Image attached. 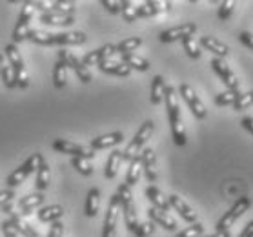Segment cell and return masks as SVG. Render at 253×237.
I'll list each match as a JSON object with an SVG mask.
<instances>
[{
  "label": "cell",
  "mask_w": 253,
  "mask_h": 237,
  "mask_svg": "<svg viewBox=\"0 0 253 237\" xmlns=\"http://www.w3.org/2000/svg\"><path fill=\"white\" fill-rule=\"evenodd\" d=\"M115 46L113 44H104V46L97 47V49H93V51H87L84 57L81 58V62L89 68V66H98L100 62L104 60H111V57L115 55Z\"/></svg>",
  "instance_id": "cell-15"
},
{
  "label": "cell",
  "mask_w": 253,
  "mask_h": 237,
  "mask_svg": "<svg viewBox=\"0 0 253 237\" xmlns=\"http://www.w3.org/2000/svg\"><path fill=\"white\" fill-rule=\"evenodd\" d=\"M0 230H2V236H4V237H20V236H18V232L15 230V228L7 223V221H4V223L0 225Z\"/></svg>",
  "instance_id": "cell-49"
},
{
  "label": "cell",
  "mask_w": 253,
  "mask_h": 237,
  "mask_svg": "<svg viewBox=\"0 0 253 237\" xmlns=\"http://www.w3.org/2000/svg\"><path fill=\"white\" fill-rule=\"evenodd\" d=\"M122 18L126 20L127 24H131L137 20V15H135V6H133L129 0H122Z\"/></svg>",
  "instance_id": "cell-44"
},
{
  "label": "cell",
  "mask_w": 253,
  "mask_h": 237,
  "mask_svg": "<svg viewBox=\"0 0 253 237\" xmlns=\"http://www.w3.org/2000/svg\"><path fill=\"white\" fill-rule=\"evenodd\" d=\"M2 212H6V214H15V204H13V201L2 206Z\"/></svg>",
  "instance_id": "cell-55"
},
{
  "label": "cell",
  "mask_w": 253,
  "mask_h": 237,
  "mask_svg": "<svg viewBox=\"0 0 253 237\" xmlns=\"http://www.w3.org/2000/svg\"><path fill=\"white\" fill-rule=\"evenodd\" d=\"M15 199V190H0V206H4L7 202H11Z\"/></svg>",
  "instance_id": "cell-50"
},
{
  "label": "cell",
  "mask_w": 253,
  "mask_h": 237,
  "mask_svg": "<svg viewBox=\"0 0 253 237\" xmlns=\"http://www.w3.org/2000/svg\"><path fill=\"white\" fill-rule=\"evenodd\" d=\"M51 13L66 15V17H75V2H66V0H55L49 7Z\"/></svg>",
  "instance_id": "cell-37"
},
{
  "label": "cell",
  "mask_w": 253,
  "mask_h": 237,
  "mask_svg": "<svg viewBox=\"0 0 253 237\" xmlns=\"http://www.w3.org/2000/svg\"><path fill=\"white\" fill-rule=\"evenodd\" d=\"M153 232H155V225H153L151 221H146V223H138V226L135 228V232H133V236L150 237V236H153Z\"/></svg>",
  "instance_id": "cell-43"
},
{
  "label": "cell",
  "mask_w": 253,
  "mask_h": 237,
  "mask_svg": "<svg viewBox=\"0 0 253 237\" xmlns=\"http://www.w3.org/2000/svg\"><path fill=\"white\" fill-rule=\"evenodd\" d=\"M144 193H146V197H148V201L151 202V206L157 210H161V212H164V214H168L169 212V202H168V197L162 193L157 186H148L146 190H144Z\"/></svg>",
  "instance_id": "cell-22"
},
{
  "label": "cell",
  "mask_w": 253,
  "mask_h": 237,
  "mask_svg": "<svg viewBox=\"0 0 253 237\" xmlns=\"http://www.w3.org/2000/svg\"><path fill=\"white\" fill-rule=\"evenodd\" d=\"M182 47H184V51L188 53V57L190 58H201L202 51H201V47H199V44L195 42L193 37L184 39V41H182Z\"/></svg>",
  "instance_id": "cell-40"
},
{
  "label": "cell",
  "mask_w": 253,
  "mask_h": 237,
  "mask_svg": "<svg viewBox=\"0 0 253 237\" xmlns=\"http://www.w3.org/2000/svg\"><path fill=\"white\" fill-rule=\"evenodd\" d=\"M41 22L44 26H71L75 22V17H66V15H57V13L46 11L41 13Z\"/></svg>",
  "instance_id": "cell-31"
},
{
  "label": "cell",
  "mask_w": 253,
  "mask_h": 237,
  "mask_svg": "<svg viewBox=\"0 0 253 237\" xmlns=\"http://www.w3.org/2000/svg\"><path fill=\"white\" fill-rule=\"evenodd\" d=\"M195 31H197L195 22H186V24H180V26H175V28H169V29H166V31H162L161 35H159V41L164 42V44L184 41L188 37L195 35Z\"/></svg>",
  "instance_id": "cell-12"
},
{
  "label": "cell",
  "mask_w": 253,
  "mask_h": 237,
  "mask_svg": "<svg viewBox=\"0 0 253 237\" xmlns=\"http://www.w3.org/2000/svg\"><path fill=\"white\" fill-rule=\"evenodd\" d=\"M100 6L106 7V11H110L111 15L122 13V0H100Z\"/></svg>",
  "instance_id": "cell-47"
},
{
  "label": "cell",
  "mask_w": 253,
  "mask_h": 237,
  "mask_svg": "<svg viewBox=\"0 0 253 237\" xmlns=\"http://www.w3.org/2000/svg\"><path fill=\"white\" fill-rule=\"evenodd\" d=\"M211 68L220 77V81L224 82L228 90H231V92H241V82L235 77V73L230 70V66L224 62V58H217V57L211 58Z\"/></svg>",
  "instance_id": "cell-11"
},
{
  "label": "cell",
  "mask_w": 253,
  "mask_h": 237,
  "mask_svg": "<svg viewBox=\"0 0 253 237\" xmlns=\"http://www.w3.org/2000/svg\"><path fill=\"white\" fill-rule=\"evenodd\" d=\"M168 202H169V208L175 210L186 223H191V225L197 223V214L191 210V206L182 199V197H178L177 193H171V195L168 197Z\"/></svg>",
  "instance_id": "cell-17"
},
{
  "label": "cell",
  "mask_w": 253,
  "mask_h": 237,
  "mask_svg": "<svg viewBox=\"0 0 253 237\" xmlns=\"http://www.w3.org/2000/svg\"><path fill=\"white\" fill-rule=\"evenodd\" d=\"M239 41L253 51V35L252 33H248V31H241V33H239Z\"/></svg>",
  "instance_id": "cell-51"
},
{
  "label": "cell",
  "mask_w": 253,
  "mask_h": 237,
  "mask_svg": "<svg viewBox=\"0 0 253 237\" xmlns=\"http://www.w3.org/2000/svg\"><path fill=\"white\" fill-rule=\"evenodd\" d=\"M148 217H150V221L153 223V225L162 226L164 230H168V232L177 230V223H175V219H173V217H169L168 214H164V212H161V210L153 208V206L148 210Z\"/></svg>",
  "instance_id": "cell-23"
},
{
  "label": "cell",
  "mask_w": 253,
  "mask_h": 237,
  "mask_svg": "<svg viewBox=\"0 0 253 237\" xmlns=\"http://www.w3.org/2000/svg\"><path fill=\"white\" fill-rule=\"evenodd\" d=\"M57 58L66 64V68H71V70L75 71V75L79 77V81L81 82H84V84L91 82V79H93L91 73H89V70L81 62V58L77 57V55H73L71 51H66V49H58Z\"/></svg>",
  "instance_id": "cell-9"
},
{
  "label": "cell",
  "mask_w": 253,
  "mask_h": 237,
  "mask_svg": "<svg viewBox=\"0 0 253 237\" xmlns=\"http://www.w3.org/2000/svg\"><path fill=\"white\" fill-rule=\"evenodd\" d=\"M140 164H142V172L146 174V179L150 181V183H155L159 179L155 151L151 150V148H144L140 151Z\"/></svg>",
  "instance_id": "cell-16"
},
{
  "label": "cell",
  "mask_w": 253,
  "mask_h": 237,
  "mask_svg": "<svg viewBox=\"0 0 253 237\" xmlns=\"http://www.w3.org/2000/svg\"><path fill=\"white\" fill-rule=\"evenodd\" d=\"M237 237H253V221H250Z\"/></svg>",
  "instance_id": "cell-53"
},
{
  "label": "cell",
  "mask_w": 253,
  "mask_h": 237,
  "mask_svg": "<svg viewBox=\"0 0 253 237\" xmlns=\"http://www.w3.org/2000/svg\"><path fill=\"white\" fill-rule=\"evenodd\" d=\"M4 51H6V58L9 60V66L15 73V84L20 90H26L29 86V75L26 71V66H24L22 55L18 51V47L15 44H7Z\"/></svg>",
  "instance_id": "cell-4"
},
{
  "label": "cell",
  "mask_w": 253,
  "mask_h": 237,
  "mask_svg": "<svg viewBox=\"0 0 253 237\" xmlns=\"http://www.w3.org/2000/svg\"><path fill=\"white\" fill-rule=\"evenodd\" d=\"M7 223L15 228V230L18 232V236L22 237H42L39 232L35 230L33 226H29L26 221H24V217H20L18 214H11V217L7 219Z\"/></svg>",
  "instance_id": "cell-24"
},
{
  "label": "cell",
  "mask_w": 253,
  "mask_h": 237,
  "mask_svg": "<svg viewBox=\"0 0 253 237\" xmlns=\"http://www.w3.org/2000/svg\"><path fill=\"white\" fill-rule=\"evenodd\" d=\"M201 237H231V232L230 230H224V232H215V234H204Z\"/></svg>",
  "instance_id": "cell-54"
},
{
  "label": "cell",
  "mask_w": 253,
  "mask_h": 237,
  "mask_svg": "<svg viewBox=\"0 0 253 237\" xmlns=\"http://www.w3.org/2000/svg\"><path fill=\"white\" fill-rule=\"evenodd\" d=\"M4 68V55H0V71Z\"/></svg>",
  "instance_id": "cell-56"
},
{
  "label": "cell",
  "mask_w": 253,
  "mask_h": 237,
  "mask_svg": "<svg viewBox=\"0 0 253 237\" xmlns=\"http://www.w3.org/2000/svg\"><path fill=\"white\" fill-rule=\"evenodd\" d=\"M164 90H166V81L162 75H155L151 81V92H150V100L153 106H159L164 100Z\"/></svg>",
  "instance_id": "cell-29"
},
{
  "label": "cell",
  "mask_w": 253,
  "mask_h": 237,
  "mask_svg": "<svg viewBox=\"0 0 253 237\" xmlns=\"http://www.w3.org/2000/svg\"><path fill=\"white\" fill-rule=\"evenodd\" d=\"M122 141H124V133L122 132H111V133H106V135H98L95 139H91L89 142V148L91 150H106V148H111V146H117L121 144Z\"/></svg>",
  "instance_id": "cell-20"
},
{
  "label": "cell",
  "mask_w": 253,
  "mask_h": 237,
  "mask_svg": "<svg viewBox=\"0 0 253 237\" xmlns=\"http://www.w3.org/2000/svg\"><path fill=\"white\" fill-rule=\"evenodd\" d=\"M122 64H126L129 70H137V71H148L150 70V62L142 58L137 53H127V55H121Z\"/></svg>",
  "instance_id": "cell-32"
},
{
  "label": "cell",
  "mask_w": 253,
  "mask_h": 237,
  "mask_svg": "<svg viewBox=\"0 0 253 237\" xmlns=\"http://www.w3.org/2000/svg\"><path fill=\"white\" fill-rule=\"evenodd\" d=\"M178 93H180V97L184 98V102L188 104V108H190V111L193 113V117H195L197 121H204L208 117V110L206 106H204V102L199 98V95L195 93V90L190 84L184 82V84L178 86Z\"/></svg>",
  "instance_id": "cell-7"
},
{
  "label": "cell",
  "mask_w": 253,
  "mask_h": 237,
  "mask_svg": "<svg viewBox=\"0 0 253 237\" xmlns=\"http://www.w3.org/2000/svg\"><path fill=\"white\" fill-rule=\"evenodd\" d=\"M87 35L84 31H68V33H53V46H82L86 44Z\"/></svg>",
  "instance_id": "cell-18"
},
{
  "label": "cell",
  "mask_w": 253,
  "mask_h": 237,
  "mask_svg": "<svg viewBox=\"0 0 253 237\" xmlns=\"http://www.w3.org/2000/svg\"><path fill=\"white\" fill-rule=\"evenodd\" d=\"M49 181H51V170H49V164L44 157H41L39 161V168H37V190L39 191H46V188L49 186Z\"/></svg>",
  "instance_id": "cell-26"
},
{
  "label": "cell",
  "mask_w": 253,
  "mask_h": 237,
  "mask_svg": "<svg viewBox=\"0 0 253 237\" xmlns=\"http://www.w3.org/2000/svg\"><path fill=\"white\" fill-rule=\"evenodd\" d=\"M98 208H100V190L98 188H91V190L87 191L84 214H86V217H95L98 214Z\"/></svg>",
  "instance_id": "cell-30"
},
{
  "label": "cell",
  "mask_w": 253,
  "mask_h": 237,
  "mask_svg": "<svg viewBox=\"0 0 253 237\" xmlns=\"http://www.w3.org/2000/svg\"><path fill=\"white\" fill-rule=\"evenodd\" d=\"M171 9V2H157V0H148L142 6L135 7V15L137 18H150L155 17L162 11H169Z\"/></svg>",
  "instance_id": "cell-19"
},
{
  "label": "cell",
  "mask_w": 253,
  "mask_h": 237,
  "mask_svg": "<svg viewBox=\"0 0 253 237\" xmlns=\"http://www.w3.org/2000/svg\"><path fill=\"white\" fill-rule=\"evenodd\" d=\"M31 18H33V7L29 6V2H26L22 7V11H20V17H18V22L15 24V29H13V44L17 46L20 42L26 41V37H28V31H29V22H31Z\"/></svg>",
  "instance_id": "cell-13"
},
{
  "label": "cell",
  "mask_w": 253,
  "mask_h": 237,
  "mask_svg": "<svg viewBox=\"0 0 253 237\" xmlns=\"http://www.w3.org/2000/svg\"><path fill=\"white\" fill-rule=\"evenodd\" d=\"M252 104H253V92H246V93H241L231 106H233L235 111H242V110H246V108H250Z\"/></svg>",
  "instance_id": "cell-41"
},
{
  "label": "cell",
  "mask_w": 253,
  "mask_h": 237,
  "mask_svg": "<svg viewBox=\"0 0 253 237\" xmlns=\"http://www.w3.org/2000/svg\"><path fill=\"white\" fill-rule=\"evenodd\" d=\"M51 146L53 150L58 151V153H66V155H71V157H81V159H87V161L97 155L95 150H91L89 146L77 144V142H71V141H66V139H55Z\"/></svg>",
  "instance_id": "cell-8"
},
{
  "label": "cell",
  "mask_w": 253,
  "mask_h": 237,
  "mask_svg": "<svg viewBox=\"0 0 253 237\" xmlns=\"http://www.w3.org/2000/svg\"><path fill=\"white\" fill-rule=\"evenodd\" d=\"M71 166L75 168L79 174L86 175V177L93 175V166L89 164V161H87V159H81V157H71Z\"/></svg>",
  "instance_id": "cell-38"
},
{
  "label": "cell",
  "mask_w": 253,
  "mask_h": 237,
  "mask_svg": "<svg viewBox=\"0 0 253 237\" xmlns=\"http://www.w3.org/2000/svg\"><path fill=\"white\" fill-rule=\"evenodd\" d=\"M122 164V150H113L106 161V168H104V177L106 179H115L119 174V168Z\"/></svg>",
  "instance_id": "cell-27"
},
{
  "label": "cell",
  "mask_w": 253,
  "mask_h": 237,
  "mask_svg": "<svg viewBox=\"0 0 253 237\" xmlns=\"http://www.w3.org/2000/svg\"><path fill=\"white\" fill-rule=\"evenodd\" d=\"M164 100H166L168 119H169V126H171V137L173 142L177 146H186L188 142V135H186V128L180 117V106H178L177 92L173 86H166L164 90Z\"/></svg>",
  "instance_id": "cell-1"
},
{
  "label": "cell",
  "mask_w": 253,
  "mask_h": 237,
  "mask_svg": "<svg viewBox=\"0 0 253 237\" xmlns=\"http://www.w3.org/2000/svg\"><path fill=\"white\" fill-rule=\"evenodd\" d=\"M0 77H2V82L6 84V88H9V90L17 88V84H15V73H13L11 66H4L2 71H0Z\"/></svg>",
  "instance_id": "cell-46"
},
{
  "label": "cell",
  "mask_w": 253,
  "mask_h": 237,
  "mask_svg": "<svg viewBox=\"0 0 253 237\" xmlns=\"http://www.w3.org/2000/svg\"><path fill=\"white\" fill-rule=\"evenodd\" d=\"M66 84H68V68L62 60L57 58V62L53 66V86L57 90H64Z\"/></svg>",
  "instance_id": "cell-33"
},
{
  "label": "cell",
  "mask_w": 253,
  "mask_h": 237,
  "mask_svg": "<svg viewBox=\"0 0 253 237\" xmlns=\"http://www.w3.org/2000/svg\"><path fill=\"white\" fill-rule=\"evenodd\" d=\"M41 157H42V153H33V155H29L28 159L24 161V164H20L18 168H15L11 174H9L7 181H6L7 188H9V190H15V188L22 185L24 181L28 179L33 172H37Z\"/></svg>",
  "instance_id": "cell-5"
},
{
  "label": "cell",
  "mask_w": 253,
  "mask_h": 237,
  "mask_svg": "<svg viewBox=\"0 0 253 237\" xmlns=\"http://www.w3.org/2000/svg\"><path fill=\"white\" fill-rule=\"evenodd\" d=\"M233 9H235V2L233 0H226V2H220L217 15H219L220 20H228L231 17V13H233Z\"/></svg>",
  "instance_id": "cell-45"
},
{
  "label": "cell",
  "mask_w": 253,
  "mask_h": 237,
  "mask_svg": "<svg viewBox=\"0 0 253 237\" xmlns=\"http://www.w3.org/2000/svg\"><path fill=\"white\" fill-rule=\"evenodd\" d=\"M46 201V195H44V191H35V193H28V195L20 197L17 201V206H15V214H18L20 217H28V215L33 214L35 208H39L42 206Z\"/></svg>",
  "instance_id": "cell-14"
},
{
  "label": "cell",
  "mask_w": 253,
  "mask_h": 237,
  "mask_svg": "<svg viewBox=\"0 0 253 237\" xmlns=\"http://www.w3.org/2000/svg\"><path fill=\"white\" fill-rule=\"evenodd\" d=\"M64 236V225L60 221H55L51 223V228H49V234L47 237H62Z\"/></svg>",
  "instance_id": "cell-48"
},
{
  "label": "cell",
  "mask_w": 253,
  "mask_h": 237,
  "mask_svg": "<svg viewBox=\"0 0 253 237\" xmlns=\"http://www.w3.org/2000/svg\"><path fill=\"white\" fill-rule=\"evenodd\" d=\"M115 193L119 195V201H121V208H122V214H124V221H126L127 230L133 234L135 228L138 226V217H137V210H135V202H133L131 188L122 183V185H119Z\"/></svg>",
  "instance_id": "cell-3"
},
{
  "label": "cell",
  "mask_w": 253,
  "mask_h": 237,
  "mask_svg": "<svg viewBox=\"0 0 253 237\" xmlns=\"http://www.w3.org/2000/svg\"><path fill=\"white\" fill-rule=\"evenodd\" d=\"M26 41H31L39 46H53V33L42 29H29Z\"/></svg>",
  "instance_id": "cell-35"
},
{
  "label": "cell",
  "mask_w": 253,
  "mask_h": 237,
  "mask_svg": "<svg viewBox=\"0 0 253 237\" xmlns=\"http://www.w3.org/2000/svg\"><path fill=\"white\" fill-rule=\"evenodd\" d=\"M241 126L253 135V117H244V119L241 121Z\"/></svg>",
  "instance_id": "cell-52"
},
{
  "label": "cell",
  "mask_w": 253,
  "mask_h": 237,
  "mask_svg": "<svg viewBox=\"0 0 253 237\" xmlns=\"http://www.w3.org/2000/svg\"><path fill=\"white\" fill-rule=\"evenodd\" d=\"M241 95V92H231V90H226V92L219 93L215 97V104L217 106H231L237 100V97Z\"/></svg>",
  "instance_id": "cell-39"
},
{
  "label": "cell",
  "mask_w": 253,
  "mask_h": 237,
  "mask_svg": "<svg viewBox=\"0 0 253 237\" xmlns=\"http://www.w3.org/2000/svg\"><path fill=\"white\" fill-rule=\"evenodd\" d=\"M250 206H252V199H250V197H246V195L239 197V199L233 202V206H231L228 212H224V215L219 219V223H217V232L230 230L231 226L235 225V221L239 219V217H242V215L250 210Z\"/></svg>",
  "instance_id": "cell-6"
},
{
  "label": "cell",
  "mask_w": 253,
  "mask_h": 237,
  "mask_svg": "<svg viewBox=\"0 0 253 237\" xmlns=\"http://www.w3.org/2000/svg\"><path fill=\"white\" fill-rule=\"evenodd\" d=\"M140 174H142V164H140V155H138L129 161L127 174H126V183H124V185H127L129 188L135 186L138 183V179H140Z\"/></svg>",
  "instance_id": "cell-34"
},
{
  "label": "cell",
  "mask_w": 253,
  "mask_h": 237,
  "mask_svg": "<svg viewBox=\"0 0 253 237\" xmlns=\"http://www.w3.org/2000/svg\"><path fill=\"white\" fill-rule=\"evenodd\" d=\"M201 236H204V225H201L199 221L193 223L191 226H188L180 234H177V237H201Z\"/></svg>",
  "instance_id": "cell-42"
},
{
  "label": "cell",
  "mask_w": 253,
  "mask_h": 237,
  "mask_svg": "<svg viewBox=\"0 0 253 237\" xmlns=\"http://www.w3.org/2000/svg\"><path fill=\"white\" fill-rule=\"evenodd\" d=\"M98 70L106 73V75H115V77H127L131 73V70L127 68L126 64L117 62V60H104L98 64Z\"/></svg>",
  "instance_id": "cell-25"
},
{
  "label": "cell",
  "mask_w": 253,
  "mask_h": 237,
  "mask_svg": "<svg viewBox=\"0 0 253 237\" xmlns=\"http://www.w3.org/2000/svg\"><path fill=\"white\" fill-rule=\"evenodd\" d=\"M153 130H155V122L153 121H144L142 126L138 128V132L135 133V137L131 139V142L126 146V150H122V161H131L135 157L140 155V151L144 150L146 142L151 139L153 135Z\"/></svg>",
  "instance_id": "cell-2"
},
{
  "label": "cell",
  "mask_w": 253,
  "mask_h": 237,
  "mask_svg": "<svg viewBox=\"0 0 253 237\" xmlns=\"http://www.w3.org/2000/svg\"><path fill=\"white\" fill-rule=\"evenodd\" d=\"M199 44H201L206 51H211L217 58H224L226 55L230 53V47L226 46L224 42H220L219 39H215V37H210V35L201 37Z\"/></svg>",
  "instance_id": "cell-21"
},
{
  "label": "cell",
  "mask_w": 253,
  "mask_h": 237,
  "mask_svg": "<svg viewBox=\"0 0 253 237\" xmlns=\"http://www.w3.org/2000/svg\"><path fill=\"white\" fill-rule=\"evenodd\" d=\"M142 46V39L140 37H131V39H124L115 46V51L119 55H127V53L137 51V47Z\"/></svg>",
  "instance_id": "cell-36"
},
{
  "label": "cell",
  "mask_w": 253,
  "mask_h": 237,
  "mask_svg": "<svg viewBox=\"0 0 253 237\" xmlns=\"http://www.w3.org/2000/svg\"><path fill=\"white\" fill-rule=\"evenodd\" d=\"M119 208H121V201L119 195L113 193L108 204V212L104 217L102 226V237H117V223H119Z\"/></svg>",
  "instance_id": "cell-10"
},
{
  "label": "cell",
  "mask_w": 253,
  "mask_h": 237,
  "mask_svg": "<svg viewBox=\"0 0 253 237\" xmlns=\"http://www.w3.org/2000/svg\"><path fill=\"white\" fill-rule=\"evenodd\" d=\"M64 215V208L60 204H49V206H44L37 212V217L41 223H55V221H60V217Z\"/></svg>",
  "instance_id": "cell-28"
}]
</instances>
